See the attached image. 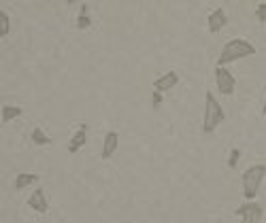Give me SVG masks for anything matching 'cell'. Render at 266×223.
Instances as JSON below:
<instances>
[{
    "instance_id": "6da1fadb",
    "label": "cell",
    "mask_w": 266,
    "mask_h": 223,
    "mask_svg": "<svg viewBox=\"0 0 266 223\" xmlns=\"http://www.w3.org/2000/svg\"><path fill=\"white\" fill-rule=\"evenodd\" d=\"M256 55V45H251L247 39H230L224 47H221V53L217 57V66H228L236 60H243V57Z\"/></svg>"
},
{
    "instance_id": "7a4b0ae2",
    "label": "cell",
    "mask_w": 266,
    "mask_h": 223,
    "mask_svg": "<svg viewBox=\"0 0 266 223\" xmlns=\"http://www.w3.org/2000/svg\"><path fill=\"white\" fill-rule=\"evenodd\" d=\"M226 121V111L221 102L215 98L213 91L205 93V117H203V132L205 134H213L217 128Z\"/></svg>"
},
{
    "instance_id": "3957f363",
    "label": "cell",
    "mask_w": 266,
    "mask_h": 223,
    "mask_svg": "<svg viewBox=\"0 0 266 223\" xmlns=\"http://www.w3.org/2000/svg\"><path fill=\"white\" fill-rule=\"evenodd\" d=\"M264 177H266L264 164H254V166H249L243 172L241 183H243V198H245V202H254L256 200L258 191H260V187L264 183Z\"/></svg>"
},
{
    "instance_id": "277c9868",
    "label": "cell",
    "mask_w": 266,
    "mask_h": 223,
    "mask_svg": "<svg viewBox=\"0 0 266 223\" xmlns=\"http://www.w3.org/2000/svg\"><path fill=\"white\" fill-rule=\"evenodd\" d=\"M234 215L241 219V223H262L264 208L254 200V202H243L234 211Z\"/></svg>"
},
{
    "instance_id": "5b68a950",
    "label": "cell",
    "mask_w": 266,
    "mask_h": 223,
    "mask_svg": "<svg viewBox=\"0 0 266 223\" xmlns=\"http://www.w3.org/2000/svg\"><path fill=\"white\" fill-rule=\"evenodd\" d=\"M215 85L221 96H232L236 89V77L224 66H215Z\"/></svg>"
},
{
    "instance_id": "8992f818",
    "label": "cell",
    "mask_w": 266,
    "mask_h": 223,
    "mask_svg": "<svg viewBox=\"0 0 266 223\" xmlns=\"http://www.w3.org/2000/svg\"><path fill=\"white\" fill-rule=\"evenodd\" d=\"M179 73H175V70H168V73H164V75H160L154 81V91H160V93H166V91H170V89H175L177 85H179Z\"/></svg>"
},
{
    "instance_id": "52a82bcc",
    "label": "cell",
    "mask_w": 266,
    "mask_h": 223,
    "mask_svg": "<svg viewBox=\"0 0 266 223\" xmlns=\"http://www.w3.org/2000/svg\"><path fill=\"white\" fill-rule=\"evenodd\" d=\"M28 208H32L34 213L39 215H47L49 213V200H47V193L45 189H34L30 193V198H28Z\"/></svg>"
},
{
    "instance_id": "ba28073f",
    "label": "cell",
    "mask_w": 266,
    "mask_h": 223,
    "mask_svg": "<svg viewBox=\"0 0 266 223\" xmlns=\"http://www.w3.org/2000/svg\"><path fill=\"white\" fill-rule=\"evenodd\" d=\"M117 149H119V134L115 132V130H109V132L105 134V138H103L100 157H103V160H111V157L117 153Z\"/></svg>"
},
{
    "instance_id": "9c48e42d",
    "label": "cell",
    "mask_w": 266,
    "mask_h": 223,
    "mask_svg": "<svg viewBox=\"0 0 266 223\" xmlns=\"http://www.w3.org/2000/svg\"><path fill=\"white\" fill-rule=\"evenodd\" d=\"M228 24V13L221 9H213L211 13H209V17H207V26H209V32L211 34H217V32H221V28H224Z\"/></svg>"
},
{
    "instance_id": "30bf717a",
    "label": "cell",
    "mask_w": 266,
    "mask_h": 223,
    "mask_svg": "<svg viewBox=\"0 0 266 223\" xmlns=\"http://www.w3.org/2000/svg\"><path fill=\"white\" fill-rule=\"evenodd\" d=\"M85 142H88V124H81L79 126V130L73 134V138L68 140V153L70 155H75V153H79L83 147H85Z\"/></svg>"
},
{
    "instance_id": "8fae6325",
    "label": "cell",
    "mask_w": 266,
    "mask_h": 223,
    "mask_svg": "<svg viewBox=\"0 0 266 223\" xmlns=\"http://www.w3.org/2000/svg\"><path fill=\"white\" fill-rule=\"evenodd\" d=\"M39 175H34V172H19L17 178H15V183H13V187H15V191H21V189H26V187H30L39 181Z\"/></svg>"
},
{
    "instance_id": "7c38bea8",
    "label": "cell",
    "mask_w": 266,
    "mask_h": 223,
    "mask_svg": "<svg viewBox=\"0 0 266 223\" xmlns=\"http://www.w3.org/2000/svg\"><path fill=\"white\" fill-rule=\"evenodd\" d=\"M21 113H24V109H21V106L4 104V106H2V111H0V121H2V124H11L13 119L21 117Z\"/></svg>"
},
{
    "instance_id": "4fadbf2b",
    "label": "cell",
    "mask_w": 266,
    "mask_h": 223,
    "mask_svg": "<svg viewBox=\"0 0 266 223\" xmlns=\"http://www.w3.org/2000/svg\"><path fill=\"white\" fill-rule=\"evenodd\" d=\"M30 138H32V142L37 147H45V145H52V136H49L43 128H34L32 130V134H30Z\"/></svg>"
},
{
    "instance_id": "5bb4252c",
    "label": "cell",
    "mask_w": 266,
    "mask_h": 223,
    "mask_svg": "<svg viewBox=\"0 0 266 223\" xmlns=\"http://www.w3.org/2000/svg\"><path fill=\"white\" fill-rule=\"evenodd\" d=\"M90 26H92L90 6L88 4H81V9H79V17H77V30H88Z\"/></svg>"
},
{
    "instance_id": "9a60e30c",
    "label": "cell",
    "mask_w": 266,
    "mask_h": 223,
    "mask_svg": "<svg viewBox=\"0 0 266 223\" xmlns=\"http://www.w3.org/2000/svg\"><path fill=\"white\" fill-rule=\"evenodd\" d=\"M11 32V17L4 9H0V39H6Z\"/></svg>"
},
{
    "instance_id": "2e32d148",
    "label": "cell",
    "mask_w": 266,
    "mask_h": 223,
    "mask_svg": "<svg viewBox=\"0 0 266 223\" xmlns=\"http://www.w3.org/2000/svg\"><path fill=\"white\" fill-rule=\"evenodd\" d=\"M239 160H241V149L239 147H232V149H230V155H228V168L230 170H236V166H239Z\"/></svg>"
},
{
    "instance_id": "e0dca14e",
    "label": "cell",
    "mask_w": 266,
    "mask_h": 223,
    "mask_svg": "<svg viewBox=\"0 0 266 223\" xmlns=\"http://www.w3.org/2000/svg\"><path fill=\"white\" fill-rule=\"evenodd\" d=\"M256 17L260 24H266V2H260L256 6Z\"/></svg>"
},
{
    "instance_id": "ac0fdd59",
    "label": "cell",
    "mask_w": 266,
    "mask_h": 223,
    "mask_svg": "<svg viewBox=\"0 0 266 223\" xmlns=\"http://www.w3.org/2000/svg\"><path fill=\"white\" fill-rule=\"evenodd\" d=\"M162 96H164V93H160V91H154V93H152V104L156 106V109L162 104V100H164Z\"/></svg>"
},
{
    "instance_id": "d6986e66",
    "label": "cell",
    "mask_w": 266,
    "mask_h": 223,
    "mask_svg": "<svg viewBox=\"0 0 266 223\" xmlns=\"http://www.w3.org/2000/svg\"><path fill=\"white\" fill-rule=\"evenodd\" d=\"M262 115H266V98H264V104H262Z\"/></svg>"
}]
</instances>
